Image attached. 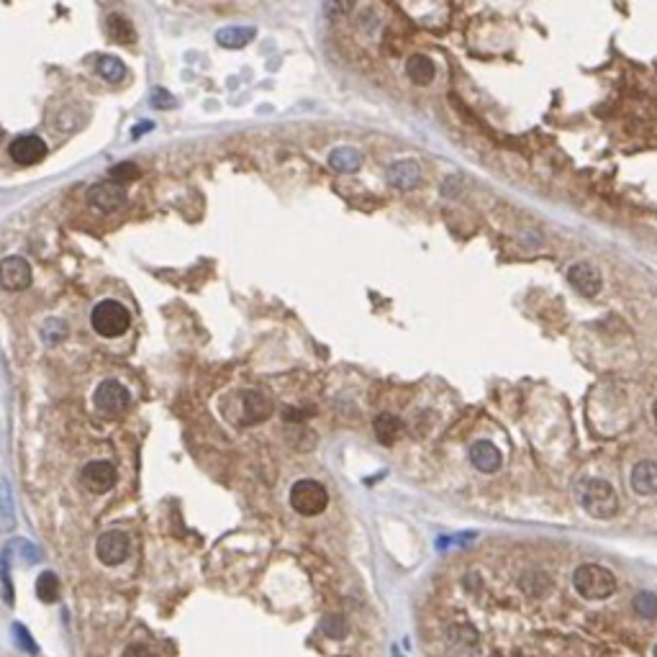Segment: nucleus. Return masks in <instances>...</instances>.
<instances>
[{"label": "nucleus", "instance_id": "nucleus-1", "mask_svg": "<svg viewBox=\"0 0 657 657\" xmlns=\"http://www.w3.org/2000/svg\"><path fill=\"white\" fill-rule=\"evenodd\" d=\"M573 585L585 601H603L616 591V578L608 567L585 562V565L575 567Z\"/></svg>", "mask_w": 657, "mask_h": 657}, {"label": "nucleus", "instance_id": "nucleus-2", "mask_svg": "<svg viewBox=\"0 0 657 657\" xmlns=\"http://www.w3.org/2000/svg\"><path fill=\"white\" fill-rule=\"evenodd\" d=\"M223 411L234 424H257L270 416V401L257 390H239V393L229 395L223 403Z\"/></svg>", "mask_w": 657, "mask_h": 657}, {"label": "nucleus", "instance_id": "nucleus-3", "mask_svg": "<svg viewBox=\"0 0 657 657\" xmlns=\"http://www.w3.org/2000/svg\"><path fill=\"white\" fill-rule=\"evenodd\" d=\"M90 324H93V328H95L98 337L113 339V337L126 334V328L132 326V316H129V311H126L121 303H116V301H103V303H98L95 308H93Z\"/></svg>", "mask_w": 657, "mask_h": 657}, {"label": "nucleus", "instance_id": "nucleus-4", "mask_svg": "<svg viewBox=\"0 0 657 657\" xmlns=\"http://www.w3.org/2000/svg\"><path fill=\"white\" fill-rule=\"evenodd\" d=\"M290 506L301 516H319L328 506V493L319 480H298L290 488Z\"/></svg>", "mask_w": 657, "mask_h": 657}, {"label": "nucleus", "instance_id": "nucleus-5", "mask_svg": "<svg viewBox=\"0 0 657 657\" xmlns=\"http://www.w3.org/2000/svg\"><path fill=\"white\" fill-rule=\"evenodd\" d=\"M583 509L596 519H611L619 511V496H616L614 485L606 480H591L583 488Z\"/></svg>", "mask_w": 657, "mask_h": 657}, {"label": "nucleus", "instance_id": "nucleus-6", "mask_svg": "<svg viewBox=\"0 0 657 657\" xmlns=\"http://www.w3.org/2000/svg\"><path fill=\"white\" fill-rule=\"evenodd\" d=\"M129 403H132L129 390L116 380H103L95 390V409L103 416H121V413H126Z\"/></svg>", "mask_w": 657, "mask_h": 657}, {"label": "nucleus", "instance_id": "nucleus-7", "mask_svg": "<svg viewBox=\"0 0 657 657\" xmlns=\"http://www.w3.org/2000/svg\"><path fill=\"white\" fill-rule=\"evenodd\" d=\"M129 552H132V542H129V537L123 532L100 534L98 544H95V555H98L100 562L108 567L121 565L123 560L129 557Z\"/></svg>", "mask_w": 657, "mask_h": 657}, {"label": "nucleus", "instance_id": "nucleus-8", "mask_svg": "<svg viewBox=\"0 0 657 657\" xmlns=\"http://www.w3.org/2000/svg\"><path fill=\"white\" fill-rule=\"evenodd\" d=\"M567 283L580 293V296L585 298H593L601 293V287H603V278H601V272L593 267V264L588 262H573L570 267H567Z\"/></svg>", "mask_w": 657, "mask_h": 657}, {"label": "nucleus", "instance_id": "nucleus-9", "mask_svg": "<svg viewBox=\"0 0 657 657\" xmlns=\"http://www.w3.org/2000/svg\"><path fill=\"white\" fill-rule=\"evenodd\" d=\"M80 483L85 491L90 493H106L116 483V468L108 460H93L88 462L80 473Z\"/></svg>", "mask_w": 657, "mask_h": 657}, {"label": "nucleus", "instance_id": "nucleus-10", "mask_svg": "<svg viewBox=\"0 0 657 657\" xmlns=\"http://www.w3.org/2000/svg\"><path fill=\"white\" fill-rule=\"evenodd\" d=\"M0 285L6 290H26L31 285V264L24 257H6L0 262Z\"/></svg>", "mask_w": 657, "mask_h": 657}, {"label": "nucleus", "instance_id": "nucleus-11", "mask_svg": "<svg viewBox=\"0 0 657 657\" xmlns=\"http://www.w3.org/2000/svg\"><path fill=\"white\" fill-rule=\"evenodd\" d=\"M88 203L95 205L103 214H111L126 203V190L121 182H98L88 190Z\"/></svg>", "mask_w": 657, "mask_h": 657}, {"label": "nucleus", "instance_id": "nucleus-12", "mask_svg": "<svg viewBox=\"0 0 657 657\" xmlns=\"http://www.w3.org/2000/svg\"><path fill=\"white\" fill-rule=\"evenodd\" d=\"M10 157H13V162L18 164H36L47 157V144H44V139L33 136V134H24V136L13 139V144H10Z\"/></svg>", "mask_w": 657, "mask_h": 657}, {"label": "nucleus", "instance_id": "nucleus-13", "mask_svg": "<svg viewBox=\"0 0 657 657\" xmlns=\"http://www.w3.org/2000/svg\"><path fill=\"white\" fill-rule=\"evenodd\" d=\"M470 462L475 465V470H480V473H485V475H491V473H498V470H501L503 454L493 442L480 439V442H475L473 447H470Z\"/></svg>", "mask_w": 657, "mask_h": 657}, {"label": "nucleus", "instance_id": "nucleus-14", "mask_svg": "<svg viewBox=\"0 0 657 657\" xmlns=\"http://www.w3.org/2000/svg\"><path fill=\"white\" fill-rule=\"evenodd\" d=\"M419 180H421V167H419V162H413V159L393 162L390 164V170H388V182H390L393 188L411 190V188L419 185Z\"/></svg>", "mask_w": 657, "mask_h": 657}, {"label": "nucleus", "instance_id": "nucleus-15", "mask_svg": "<svg viewBox=\"0 0 657 657\" xmlns=\"http://www.w3.org/2000/svg\"><path fill=\"white\" fill-rule=\"evenodd\" d=\"M629 483H632V491L640 493V496H652V493H657V462L652 460L637 462L632 470Z\"/></svg>", "mask_w": 657, "mask_h": 657}, {"label": "nucleus", "instance_id": "nucleus-16", "mask_svg": "<svg viewBox=\"0 0 657 657\" xmlns=\"http://www.w3.org/2000/svg\"><path fill=\"white\" fill-rule=\"evenodd\" d=\"M16 501H13V488H10L8 477L0 475V532L13 534L16 532Z\"/></svg>", "mask_w": 657, "mask_h": 657}, {"label": "nucleus", "instance_id": "nucleus-17", "mask_svg": "<svg viewBox=\"0 0 657 657\" xmlns=\"http://www.w3.org/2000/svg\"><path fill=\"white\" fill-rule=\"evenodd\" d=\"M255 36L257 29H252V26H226L221 31H216V41L221 44L223 49H242Z\"/></svg>", "mask_w": 657, "mask_h": 657}, {"label": "nucleus", "instance_id": "nucleus-18", "mask_svg": "<svg viewBox=\"0 0 657 657\" xmlns=\"http://www.w3.org/2000/svg\"><path fill=\"white\" fill-rule=\"evenodd\" d=\"M328 164H331V170H337V173H345V175L357 173L362 164V155L354 147H339L328 155Z\"/></svg>", "mask_w": 657, "mask_h": 657}, {"label": "nucleus", "instance_id": "nucleus-19", "mask_svg": "<svg viewBox=\"0 0 657 657\" xmlns=\"http://www.w3.org/2000/svg\"><path fill=\"white\" fill-rule=\"evenodd\" d=\"M406 74H409L411 82H416V85H429L436 74L434 62H432L427 54H413V57L406 62Z\"/></svg>", "mask_w": 657, "mask_h": 657}, {"label": "nucleus", "instance_id": "nucleus-20", "mask_svg": "<svg viewBox=\"0 0 657 657\" xmlns=\"http://www.w3.org/2000/svg\"><path fill=\"white\" fill-rule=\"evenodd\" d=\"M10 560H13V555H10V547L6 544L3 552H0V599H3V603L13 606L16 591H13V580H10Z\"/></svg>", "mask_w": 657, "mask_h": 657}, {"label": "nucleus", "instance_id": "nucleus-21", "mask_svg": "<svg viewBox=\"0 0 657 657\" xmlns=\"http://www.w3.org/2000/svg\"><path fill=\"white\" fill-rule=\"evenodd\" d=\"M450 647L460 657H470V652L477 647V634L470 626H454L450 629Z\"/></svg>", "mask_w": 657, "mask_h": 657}, {"label": "nucleus", "instance_id": "nucleus-22", "mask_svg": "<svg viewBox=\"0 0 657 657\" xmlns=\"http://www.w3.org/2000/svg\"><path fill=\"white\" fill-rule=\"evenodd\" d=\"M108 26V33H111V39L118 41V44H132V41H136V31H134L132 21L126 16H118V13H111L106 21Z\"/></svg>", "mask_w": 657, "mask_h": 657}, {"label": "nucleus", "instance_id": "nucleus-23", "mask_svg": "<svg viewBox=\"0 0 657 657\" xmlns=\"http://www.w3.org/2000/svg\"><path fill=\"white\" fill-rule=\"evenodd\" d=\"M36 596H39V601H44V603H54V601H59V596H62V585H59V578L54 573H41L39 578H36Z\"/></svg>", "mask_w": 657, "mask_h": 657}, {"label": "nucleus", "instance_id": "nucleus-24", "mask_svg": "<svg viewBox=\"0 0 657 657\" xmlns=\"http://www.w3.org/2000/svg\"><path fill=\"white\" fill-rule=\"evenodd\" d=\"M401 421L390 416V413H380L375 419V436H378L383 444H393L398 436H401Z\"/></svg>", "mask_w": 657, "mask_h": 657}, {"label": "nucleus", "instance_id": "nucleus-25", "mask_svg": "<svg viewBox=\"0 0 657 657\" xmlns=\"http://www.w3.org/2000/svg\"><path fill=\"white\" fill-rule=\"evenodd\" d=\"M98 74L108 82H121L126 77V65L118 57H100L98 59Z\"/></svg>", "mask_w": 657, "mask_h": 657}, {"label": "nucleus", "instance_id": "nucleus-26", "mask_svg": "<svg viewBox=\"0 0 657 657\" xmlns=\"http://www.w3.org/2000/svg\"><path fill=\"white\" fill-rule=\"evenodd\" d=\"M10 632H13V642H16V647L21 649V652H26V655H39V644H36L31 632H29L21 622H13Z\"/></svg>", "mask_w": 657, "mask_h": 657}, {"label": "nucleus", "instance_id": "nucleus-27", "mask_svg": "<svg viewBox=\"0 0 657 657\" xmlns=\"http://www.w3.org/2000/svg\"><path fill=\"white\" fill-rule=\"evenodd\" d=\"M634 611L642 619H655L657 616V596L652 591H640L634 596Z\"/></svg>", "mask_w": 657, "mask_h": 657}, {"label": "nucleus", "instance_id": "nucleus-28", "mask_svg": "<svg viewBox=\"0 0 657 657\" xmlns=\"http://www.w3.org/2000/svg\"><path fill=\"white\" fill-rule=\"evenodd\" d=\"M139 175V170H136V164L132 162H121L116 164V167H111V177H113V182H129L134 180Z\"/></svg>", "mask_w": 657, "mask_h": 657}, {"label": "nucleus", "instance_id": "nucleus-29", "mask_svg": "<svg viewBox=\"0 0 657 657\" xmlns=\"http://www.w3.org/2000/svg\"><path fill=\"white\" fill-rule=\"evenodd\" d=\"M13 547L24 552V555H21V560H24L26 565H36V562H41V557H44L39 547H33V544L24 542V539H16V542H13Z\"/></svg>", "mask_w": 657, "mask_h": 657}, {"label": "nucleus", "instance_id": "nucleus-30", "mask_svg": "<svg viewBox=\"0 0 657 657\" xmlns=\"http://www.w3.org/2000/svg\"><path fill=\"white\" fill-rule=\"evenodd\" d=\"M65 334H67V328H65V324H62L59 319H52V321H47V324H44V339H47V342H52V345H57V342L65 337Z\"/></svg>", "mask_w": 657, "mask_h": 657}, {"label": "nucleus", "instance_id": "nucleus-31", "mask_svg": "<svg viewBox=\"0 0 657 657\" xmlns=\"http://www.w3.org/2000/svg\"><path fill=\"white\" fill-rule=\"evenodd\" d=\"M175 103H177L175 95H170V93L162 90V88H155V90H152V106L159 108V111H170Z\"/></svg>", "mask_w": 657, "mask_h": 657}, {"label": "nucleus", "instance_id": "nucleus-32", "mask_svg": "<svg viewBox=\"0 0 657 657\" xmlns=\"http://www.w3.org/2000/svg\"><path fill=\"white\" fill-rule=\"evenodd\" d=\"M321 629H324V632H326L328 637H334V640L345 634V624L339 622L337 616H326V619H324V624H321Z\"/></svg>", "mask_w": 657, "mask_h": 657}, {"label": "nucleus", "instance_id": "nucleus-33", "mask_svg": "<svg viewBox=\"0 0 657 657\" xmlns=\"http://www.w3.org/2000/svg\"><path fill=\"white\" fill-rule=\"evenodd\" d=\"M121 657H157V655L147 647V644H129V647L123 649Z\"/></svg>", "mask_w": 657, "mask_h": 657}, {"label": "nucleus", "instance_id": "nucleus-34", "mask_svg": "<svg viewBox=\"0 0 657 657\" xmlns=\"http://www.w3.org/2000/svg\"><path fill=\"white\" fill-rule=\"evenodd\" d=\"M149 129H152V123H149V121H141V126H139V129H134L132 136H134V139H136V136H141V134L149 132Z\"/></svg>", "mask_w": 657, "mask_h": 657}, {"label": "nucleus", "instance_id": "nucleus-35", "mask_svg": "<svg viewBox=\"0 0 657 657\" xmlns=\"http://www.w3.org/2000/svg\"><path fill=\"white\" fill-rule=\"evenodd\" d=\"M652 416H655V424H657V401L652 403Z\"/></svg>", "mask_w": 657, "mask_h": 657}, {"label": "nucleus", "instance_id": "nucleus-36", "mask_svg": "<svg viewBox=\"0 0 657 657\" xmlns=\"http://www.w3.org/2000/svg\"><path fill=\"white\" fill-rule=\"evenodd\" d=\"M652 657H657V644H655V649H652Z\"/></svg>", "mask_w": 657, "mask_h": 657}, {"label": "nucleus", "instance_id": "nucleus-37", "mask_svg": "<svg viewBox=\"0 0 657 657\" xmlns=\"http://www.w3.org/2000/svg\"><path fill=\"white\" fill-rule=\"evenodd\" d=\"M398 657H401V655H398Z\"/></svg>", "mask_w": 657, "mask_h": 657}]
</instances>
